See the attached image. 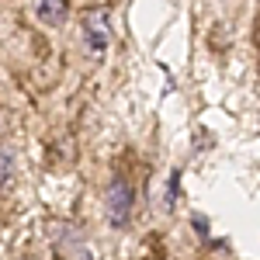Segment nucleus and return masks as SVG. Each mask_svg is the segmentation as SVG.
<instances>
[{"label":"nucleus","mask_w":260,"mask_h":260,"mask_svg":"<svg viewBox=\"0 0 260 260\" xmlns=\"http://www.w3.org/2000/svg\"><path fill=\"white\" fill-rule=\"evenodd\" d=\"M0 184L4 187L14 184V153L11 149H0Z\"/></svg>","instance_id":"nucleus-4"},{"label":"nucleus","mask_w":260,"mask_h":260,"mask_svg":"<svg viewBox=\"0 0 260 260\" xmlns=\"http://www.w3.org/2000/svg\"><path fill=\"white\" fill-rule=\"evenodd\" d=\"M177 180H180V174L174 170V174H170V187H167V208H174V198H177Z\"/></svg>","instance_id":"nucleus-5"},{"label":"nucleus","mask_w":260,"mask_h":260,"mask_svg":"<svg viewBox=\"0 0 260 260\" xmlns=\"http://www.w3.org/2000/svg\"><path fill=\"white\" fill-rule=\"evenodd\" d=\"M80 31H83V45L90 56H104L111 45V14L108 7H83L80 11Z\"/></svg>","instance_id":"nucleus-2"},{"label":"nucleus","mask_w":260,"mask_h":260,"mask_svg":"<svg viewBox=\"0 0 260 260\" xmlns=\"http://www.w3.org/2000/svg\"><path fill=\"white\" fill-rule=\"evenodd\" d=\"M35 18L45 28H59L70 18V0H35Z\"/></svg>","instance_id":"nucleus-3"},{"label":"nucleus","mask_w":260,"mask_h":260,"mask_svg":"<svg viewBox=\"0 0 260 260\" xmlns=\"http://www.w3.org/2000/svg\"><path fill=\"white\" fill-rule=\"evenodd\" d=\"M132 212H136V187L125 174H115L104 187V215L111 229H125L132 222Z\"/></svg>","instance_id":"nucleus-1"}]
</instances>
